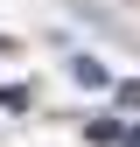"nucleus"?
Instances as JSON below:
<instances>
[{
    "instance_id": "obj_3",
    "label": "nucleus",
    "mask_w": 140,
    "mask_h": 147,
    "mask_svg": "<svg viewBox=\"0 0 140 147\" xmlns=\"http://www.w3.org/2000/svg\"><path fill=\"white\" fill-rule=\"evenodd\" d=\"M119 147H140V126H126V119H119Z\"/></svg>"
},
{
    "instance_id": "obj_4",
    "label": "nucleus",
    "mask_w": 140,
    "mask_h": 147,
    "mask_svg": "<svg viewBox=\"0 0 140 147\" xmlns=\"http://www.w3.org/2000/svg\"><path fill=\"white\" fill-rule=\"evenodd\" d=\"M0 49H7V42H0Z\"/></svg>"
},
{
    "instance_id": "obj_2",
    "label": "nucleus",
    "mask_w": 140,
    "mask_h": 147,
    "mask_svg": "<svg viewBox=\"0 0 140 147\" xmlns=\"http://www.w3.org/2000/svg\"><path fill=\"white\" fill-rule=\"evenodd\" d=\"M84 133H91L98 147H119V119H91V126H84Z\"/></svg>"
},
{
    "instance_id": "obj_1",
    "label": "nucleus",
    "mask_w": 140,
    "mask_h": 147,
    "mask_svg": "<svg viewBox=\"0 0 140 147\" xmlns=\"http://www.w3.org/2000/svg\"><path fill=\"white\" fill-rule=\"evenodd\" d=\"M70 77H77L84 91H105V84H112V70H105L98 56H77V63H70Z\"/></svg>"
}]
</instances>
